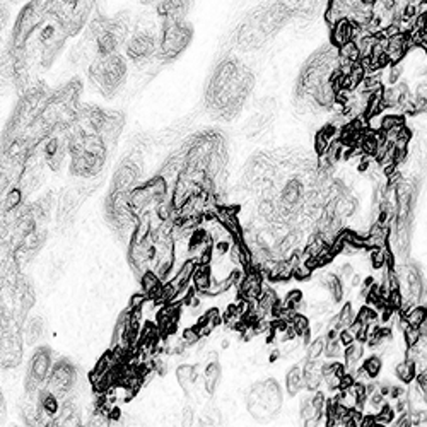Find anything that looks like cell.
<instances>
[{"instance_id": "6da1fadb", "label": "cell", "mask_w": 427, "mask_h": 427, "mask_svg": "<svg viewBox=\"0 0 427 427\" xmlns=\"http://www.w3.org/2000/svg\"><path fill=\"white\" fill-rule=\"evenodd\" d=\"M125 72H127V67H125L122 57H118V55L99 57L93 63V68H91L93 79L96 80L98 86L105 93L115 91L122 84V80L125 79Z\"/></svg>"}, {"instance_id": "7a4b0ae2", "label": "cell", "mask_w": 427, "mask_h": 427, "mask_svg": "<svg viewBox=\"0 0 427 427\" xmlns=\"http://www.w3.org/2000/svg\"><path fill=\"white\" fill-rule=\"evenodd\" d=\"M190 28L185 23H181V19H173L167 21L162 29L161 36V57L162 58H173L180 53L181 50L187 46L190 41Z\"/></svg>"}, {"instance_id": "3957f363", "label": "cell", "mask_w": 427, "mask_h": 427, "mask_svg": "<svg viewBox=\"0 0 427 427\" xmlns=\"http://www.w3.org/2000/svg\"><path fill=\"white\" fill-rule=\"evenodd\" d=\"M157 50V45H156V38L152 36L150 33H139L128 41L127 45V55L128 58L135 60H144L150 57L154 51Z\"/></svg>"}, {"instance_id": "277c9868", "label": "cell", "mask_w": 427, "mask_h": 427, "mask_svg": "<svg viewBox=\"0 0 427 427\" xmlns=\"http://www.w3.org/2000/svg\"><path fill=\"white\" fill-rule=\"evenodd\" d=\"M395 374L400 381L403 383H410L413 379L417 378V369H415V364H410V362L403 361L400 364L395 366Z\"/></svg>"}, {"instance_id": "5b68a950", "label": "cell", "mask_w": 427, "mask_h": 427, "mask_svg": "<svg viewBox=\"0 0 427 427\" xmlns=\"http://www.w3.org/2000/svg\"><path fill=\"white\" fill-rule=\"evenodd\" d=\"M303 381H304V378H303V374H301V369L299 368L291 369V373H289V376H287V390H289V393L296 395L297 391L301 390V386H303Z\"/></svg>"}, {"instance_id": "8992f818", "label": "cell", "mask_w": 427, "mask_h": 427, "mask_svg": "<svg viewBox=\"0 0 427 427\" xmlns=\"http://www.w3.org/2000/svg\"><path fill=\"white\" fill-rule=\"evenodd\" d=\"M362 368H364L366 371H368V374L371 378H378L379 373H381L383 369V359L381 356H371L368 357V359L364 361V364H362Z\"/></svg>"}, {"instance_id": "52a82bcc", "label": "cell", "mask_w": 427, "mask_h": 427, "mask_svg": "<svg viewBox=\"0 0 427 427\" xmlns=\"http://www.w3.org/2000/svg\"><path fill=\"white\" fill-rule=\"evenodd\" d=\"M378 318H379L378 311L373 308H369L368 304L362 306V308L359 309V313H357V320L366 326H371V325H374V323H378Z\"/></svg>"}, {"instance_id": "ba28073f", "label": "cell", "mask_w": 427, "mask_h": 427, "mask_svg": "<svg viewBox=\"0 0 427 427\" xmlns=\"http://www.w3.org/2000/svg\"><path fill=\"white\" fill-rule=\"evenodd\" d=\"M407 321H408V325H410V326H415V328H419V326H422L427 321L425 309L420 308V306H415V308H413L412 311L407 314Z\"/></svg>"}, {"instance_id": "9c48e42d", "label": "cell", "mask_w": 427, "mask_h": 427, "mask_svg": "<svg viewBox=\"0 0 427 427\" xmlns=\"http://www.w3.org/2000/svg\"><path fill=\"white\" fill-rule=\"evenodd\" d=\"M325 347H326V338L320 337L316 338L314 342H311L308 349V361H316L321 354H325Z\"/></svg>"}, {"instance_id": "30bf717a", "label": "cell", "mask_w": 427, "mask_h": 427, "mask_svg": "<svg viewBox=\"0 0 427 427\" xmlns=\"http://www.w3.org/2000/svg\"><path fill=\"white\" fill-rule=\"evenodd\" d=\"M386 255L388 251L385 248H374L371 251V263H373V269L381 270L386 267Z\"/></svg>"}, {"instance_id": "8fae6325", "label": "cell", "mask_w": 427, "mask_h": 427, "mask_svg": "<svg viewBox=\"0 0 427 427\" xmlns=\"http://www.w3.org/2000/svg\"><path fill=\"white\" fill-rule=\"evenodd\" d=\"M338 316H340V321H342L344 328H349V326H351L352 323L357 320V314L354 313L351 303L344 304V308H342V311L338 313Z\"/></svg>"}, {"instance_id": "7c38bea8", "label": "cell", "mask_w": 427, "mask_h": 427, "mask_svg": "<svg viewBox=\"0 0 427 427\" xmlns=\"http://www.w3.org/2000/svg\"><path fill=\"white\" fill-rule=\"evenodd\" d=\"M396 417V410L395 407H391V405H385V407L379 410V413H376V420L379 422V424H391V422L395 420Z\"/></svg>"}, {"instance_id": "4fadbf2b", "label": "cell", "mask_w": 427, "mask_h": 427, "mask_svg": "<svg viewBox=\"0 0 427 427\" xmlns=\"http://www.w3.org/2000/svg\"><path fill=\"white\" fill-rule=\"evenodd\" d=\"M41 403H43V410H45L48 415H55L58 410V402L55 396H51L48 393H43L41 396Z\"/></svg>"}, {"instance_id": "5bb4252c", "label": "cell", "mask_w": 427, "mask_h": 427, "mask_svg": "<svg viewBox=\"0 0 427 427\" xmlns=\"http://www.w3.org/2000/svg\"><path fill=\"white\" fill-rule=\"evenodd\" d=\"M422 333L419 328H415V326H408L407 330L403 331V342L407 347H412V345H417V342L420 340Z\"/></svg>"}, {"instance_id": "9a60e30c", "label": "cell", "mask_w": 427, "mask_h": 427, "mask_svg": "<svg viewBox=\"0 0 427 427\" xmlns=\"http://www.w3.org/2000/svg\"><path fill=\"white\" fill-rule=\"evenodd\" d=\"M385 398H386V396H383L381 393H379V390H378L376 393H373L371 396H368V403H369V407L373 408L374 412L379 413V410H381L385 405H388Z\"/></svg>"}, {"instance_id": "2e32d148", "label": "cell", "mask_w": 427, "mask_h": 427, "mask_svg": "<svg viewBox=\"0 0 427 427\" xmlns=\"http://www.w3.org/2000/svg\"><path fill=\"white\" fill-rule=\"evenodd\" d=\"M342 347H344V345L340 344L338 338L326 340L325 356H326V357H337V356H340V354H344V352H342Z\"/></svg>"}, {"instance_id": "e0dca14e", "label": "cell", "mask_w": 427, "mask_h": 427, "mask_svg": "<svg viewBox=\"0 0 427 427\" xmlns=\"http://www.w3.org/2000/svg\"><path fill=\"white\" fill-rule=\"evenodd\" d=\"M292 325H294V328L297 330V333L303 335L306 330H309V320L304 316V314L297 313L294 316V320H292Z\"/></svg>"}, {"instance_id": "ac0fdd59", "label": "cell", "mask_w": 427, "mask_h": 427, "mask_svg": "<svg viewBox=\"0 0 427 427\" xmlns=\"http://www.w3.org/2000/svg\"><path fill=\"white\" fill-rule=\"evenodd\" d=\"M217 378H219V368H217V364L209 366V368H207V376H205V379H207V388H209L210 391L214 390V385H215V381H217Z\"/></svg>"}, {"instance_id": "d6986e66", "label": "cell", "mask_w": 427, "mask_h": 427, "mask_svg": "<svg viewBox=\"0 0 427 427\" xmlns=\"http://www.w3.org/2000/svg\"><path fill=\"white\" fill-rule=\"evenodd\" d=\"M181 338H183V344L187 345H195L200 338V333L195 328H185L183 333H181Z\"/></svg>"}, {"instance_id": "ffe728a7", "label": "cell", "mask_w": 427, "mask_h": 427, "mask_svg": "<svg viewBox=\"0 0 427 427\" xmlns=\"http://www.w3.org/2000/svg\"><path fill=\"white\" fill-rule=\"evenodd\" d=\"M311 403H313V407L316 408L318 412L323 413V412H325V407H326V396H325V393H323V391H316L314 396H313V400H311Z\"/></svg>"}, {"instance_id": "44dd1931", "label": "cell", "mask_w": 427, "mask_h": 427, "mask_svg": "<svg viewBox=\"0 0 427 427\" xmlns=\"http://www.w3.org/2000/svg\"><path fill=\"white\" fill-rule=\"evenodd\" d=\"M311 270L313 269H309L308 263L301 262L299 265L296 267V270H294V277L297 280H306V279H309V275H311Z\"/></svg>"}, {"instance_id": "7402d4cb", "label": "cell", "mask_w": 427, "mask_h": 427, "mask_svg": "<svg viewBox=\"0 0 427 427\" xmlns=\"http://www.w3.org/2000/svg\"><path fill=\"white\" fill-rule=\"evenodd\" d=\"M338 340H340V344H342L344 347L347 349V347H351V345L356 344V335L351 333V331H349V328H344L342 331H340Z\"/></svg>"}, {"instance_id": "603a6c76", "label": "cell", "mask_w": 427, "mask_h": 427, "mask_svg": "<svg viewBox=\"0 0 427 427\" xmlns=\"http://www.w3.org/2000/svg\"><path fill=\"white\" fill-rule=\"evenodd\" d=\"M354 379H356V383H362V385H369L371 381H373V378L368 374V371H366L364 368H359L356 371V374H354Z\"/></svg>"}, {"instance_id": "cb8c5ba5", "label": "cell", "mask_w": 427, "mask_h": 427, "mask_svg": "<svg viewBox=\"0 0 427 427\" xmlns=\"http://www.w3.org/2000/svg\"><path fill=\"white\" fill-rule=\"evenodd\" d=\"M356 379H354V374H345V376L340 379V386H338V391H349L351 388L354 386Z\"/></svg>"}, {"instance_id": "d4e9b609", "label": "cell", "mask_w": 427, "mask_h": 427, "mask_svg": "<svg viewBox=\"0 0 427 427\" xmlns=\"http://www.w3.org/2000/svg\"><path fill=\"white\" fill-rule=\"evenodd\" d=\"M205 314H207V318L210 320V325H212V326H219V325H221V323L224 321L222 316L219 314V309H215V308L209 309V311H207Z\"/></svg>"}, {"instance_id": "484cf974", "label": "cell", "mask_w": 427, "mask_h": 427, "mask_svg": "<svg viewBox=\"0 0 427 427\" xmlns=\"http://www.w3.org/2000/svg\"><path fill=\"white\" fill-rule=\"evenodd\" d=\"M395 427H413V422H412V415H410V412L402 413V415L398 417V420L395 422Z\"/></svg>"}, {"instance_id": "4316f807", "label": "cell", "mask_w": 427, "mask_h": 427, "mask_svg": "<svg viewBox=\"0 0 427 427\" xmlns=\"http://www.w3.org/2000/svg\"><path fill=\"white\" fill-rule=\"evenodd\" d=\"M145 304V294H135L130 299V308L132 309H142Z\"/></svg>"}, {"instance_id": "83f0119b", "label": "cell", "mask_w": 427, "mask_h": 427, "mask_svg": "<svg viewBox=\"0 0 427 427\" xmlns=\"http://www.w3.org/2000/svg\"><path fill=\"white\" fill-rule=\"evenodd\" d=\"M120 417H122V412H120V408L118 407H113L110 410V417H108V419L110 420H118Z\"/></svg>"}, {"instance_id": "f1b7e54d", "label": "cell", "mask_w": 427, "mask_h": 427, "mask_svg": "<svg viewBox=\"0 0 427 427\" xmlns=\"http://www.w3.org/2000/svg\"><path fill=\"white\" fill-rule=\"evenodd\" d=\"M301 337H303V344L304 345H311V330H306L303 335H301Z\"/></svg>"}, {"instance_id": "f546056e", "label": "cell", "mask_w": 427, "mask_h": 427, "mask_svg": "<svg viewBox=\"0 0 427 427\" xmlns=\"http://www.w3.org/2000/svg\"><path fill=\"white\" fill-rule=\"evenodd\" d=\"M214 326L212 325H207V326H202L200 330H198V333H200V337H207V335L210 333V330H212Z\"/></svg>"}, {"instance_id": "4dcf8cb0", "label": "cell", "mask_w": 427, "mask_h": 427, "mask_svg": "<svg viewBox=\"0 0 427 427\" xmlns=\"http://www.w3.org/2000/svg\"><path fill=\"white\" fill-rule=\"evenodd\" d=\"M361 2L364 4V6H368V7H374L379 2V0H361Z\"/></svg>"}, {"instance_id": "1f68e13d", "label": "cell", "mask_w": 427, "mask_h": 427, "mask_svg": "<svg viewBox=\"0 0 427 427\" xmlns=\"http://www.w3.org/2000/svg\"><path fill=\"white\" fill-rule=\"evenodd\" d=\"M361 280H362V279H361V275H354V277L351 279V282H352V286H359Z\"/></svg>"}, {"instance_id": "d6a6232c", "label": "cell", "mask_w": 427, "mask_h": 427, "mask_svg": "<svg viewBox=\"0 0 427 427\" xmlns=\"http://www.w3.org/2000/svg\"><path fill=\"white\" fill-rule=\"evenodd\" d=\"M209 361L212 362V364H215V361H217V352H210L209 354Z\"/></svg>"}]
</instances>
